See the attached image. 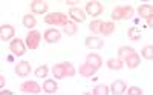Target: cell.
<instances>
[{"label": "cell", "mask_w": 153, "mask_h": 95, "mask_svg": "<svg viewBox=\"0 0 153 95\" xmlns=\"http://www.w3.org/2000/svg\"><path fill=\"white\" fill-rule=\"evenodd\" d=\"M45 22L48 25H57V26H65L69 20L68 16L63 14V12H52V14H48L45 17Z\"/></svg>", "instance_id": "1"}, {"label": "cell", "mask_w": 153, "mask_h": 95, "mask_svg": "<svg viewBox=\"0 0 153 95\" xmlns=\"http://www.w3.org/2000/svg\"><path fill=\"white\" fill-rule=\"evenodd\" d=\"M133 8L132 6H118L115 8L112 12V19L113 20H124V19H130L133 16Z\"/></svg>", "instance_id": "2"}, {"label": "cell", "mask_w": 153, "mask_h": 95, "mask_svg": "<svg viewBox=\"0 0 153 95\" xmlns=\"http://www.w3.org/2000/svg\"><path fill=\"white\" fill-rule=\"evenodd\" d=\"M40 40H42V35L38 31H31L26 37V46L29 49H37L38 45H40Z\"/></svg>", "instance_id": "3"}, {"label": "cell", "mask_w": 153, "mask_h": 95, "mask_svg": "<svg viewBox=\"0 0 153 95\" xmlns=\"http://www.w3.org/2000/svg\"><path fill=\"white\" fill-rule=\"evenodd\" d=\"M9 49H11V52H12V54H16L17 57L23 55V54L26 52V48H25V43L22 42L20 38L12 40V42H11V45H9Z\"/></svg>", "instance_id": "4"}, {"label": "cell", "mask_w": 153, "mask_h": 95, "mask_svg": "<svg viewBox=\"0 0 153 95\" xmlns=\"http://www.w3.org/2000/svg\"><path fill=\"white\" fill-rule=\"evenodd\" d=\"M103 5L101 3H98V2H89L87 5H86V12L89 16H92V17H97V16H100L101 12H103Z\"/></svg>", "instance_id": "5"}, {"label": "cell", "mask_w": 153, "mask_h": 95, "mask_svg": "<svg viewBox=\"0 0 153 95\" xmlns=\"http://www.w3.org/2000/svg\"><path fill=\"white\" fill-rule=\"evenodd\" d=\"M22 92L25 94H38L40 92V85H37L35 81H25L22 85Z\"/></svg>", "instance_id": "6"}, {"label": "cell", "mask_w": 153, "mask_h": 95, "mask_svg": "<svg viewBox=\"0 0 153 95\" xmlns=\"http://www.w3.org/2000/svg\"><path fill=\"white\" fill-rule=\"evenodd\" d=\"M31 11L35 12V14H45L48 11V3L43 2V0H35V2L31 3Z\"/></svg>", "instance_id": "7"}, {"label": "cell", "mask_w": 153, "mask_h": 95, "mask_svg": "<svg viewBox=\"0 0 153 95\" xmlns=\"http://www.w3.org/2000/svg\"><path fill=\"white\" fill-rule=\"evenodd\" d=\"M60 38H61V32L57 29H48L45 32V40L48 43H57Z\"/></svg>", "instance_id": "8"}, {"label": "cell", "mask_w": 153, "mask_h": 95, "mask_svg": "<svg viewBox=\"0 0 153 95\" xmlns=\"http://www.w3.org/2000/svg\"><path fill=\"white\" fill-rule=\"evenodd\" d=\"M86 46L91 49H101L104 46V42L98 37H87L86 38Z\"/></svg>", "instance_id": "9"}, {"label": "cell", "mask_w": 153, "mask_h": 95, "mask_svg": "<svg viewBox=\"0 0 153 95\" xmlns=\"http://www.w3.org/2000/svg\"><path fill=\"white\" fill-rule=\"evenodd\" d=\"M86 63L91 64V66H94L95 69L98 71L100 67H101V64H103V60H101V57L97 55V54H89V55L86 57Z\"/></svg>", "instance_id": "10"}, {"label": "cell", "mask_w": 153, "mask_h": 95, "mask_svg": "<svg viewBox=\"0 0 153 95\" xmlns=\"http://www.w3.org/2000/svg\"><path fill=\"white\" fill-rule=\"evenodd\" d=\"M126 83L124 81H121V80H117V81H113V85H112V88H110V92L113 94V95H123L124 92H126Z\"/></svg>", "instance_id": "11"}, {"label": "cell", "mask_w": 153, "mask_h": 95, "mask_svg": "<svg viewBox=\"0 0 153 95\" xmlns=\"http://www.w3.org/2000/svg\"><path fill=\"white\" fill-rule=\"evenodd\" d=\"M16 72H17V75H20V77H26V75L31 72V64H29L28 61H20V63L16 66Z\"/></svg>", "instance_id": "12"}, {"label": "cell", "mask_w": 153, "mask_h": 95, "mask_svg": "<svg viewBox=\"0 0 153 95\" xmlns=\"http://www.w3.org/2000/svg\"><path fill=\"white\" fill-rule=\"evenodd\" d=\"M14 28H12L11 25H3L2 26V29H0V38L3 40H9V38H12V35H14Z\"/></svg>", "instance_id": "13"}, {"label": "cell", "mask_w": 153, "mask_h": 95, "mask_svg": "<svg viewBox=\"0 0 153 95\" xmlns=\"http://www.w3.org/2000/svg\"><path fill=\"white\" fill-rule=\"evenodd\" d=\"M136 51L133 49V48H129V46H123V48H120L118 49V60H127L130 55H133Z\"/></svg>", "instance_id": "14"}, {"label": "cell", "mask_w": 153, "mask_h": 95, "mask_svg": "<svg viewBox=\"0 0 153 95\" xmlns=\"http://www.w3.org/2000/svg\"><path fill=\"white\" fill-rule=\"evenodd\" d=\"M115 31V23L113 22H103L100 28V34L101 35H110Z\"/></svg>", "instance_id": "15"}, {"label": "cell", "mask_w": 153, "mask_h": 95, "mask_svg": "<svg viewBox=\"0 0 153 95\" xmlns=\"http://www.w3.org/2000/svg\"><path fill=\"white\" fill-rule=\"evenodd\" d=\"M69 14H71V17L74 19V22H80V23H83V22L86 20V14H84V12H83L80 8H72Z\"/></svg>", "instance_id": "16"}, {"label": "cell", "mask_w": 153, "mask_h": 95, "mask_svg": "<svg viewBox=\"0 0 153 95\" xmlns=\"http://www.w3.org/2000/svg\"><path fill=\"white\" fill-rule=\"evenodd\" d=\"M97 72V69L94 66H91V64H87V63H84V64H81L80 66V74L83 75V77H86V78H89V77H94V74Z\"/></svg>", "instance_id": "17"}, {"label": "cell", "mask_w": 153, "mask_h": 95, "mask_svg": "<svg viewBox=\"0 0 153 95\" xmlns=\"http://www.w3.org/2000/svg\"><path fill=\"white\" fill-rule=\"evenodd\" d=\"M138 14L141 16V17H144V19H149L150 16H153L152 5H141V6L138 8Z\"/></svg>", "instance_id": "18"}, {"label": "cell", "mask_w": 153, "mask_h": 95, "mask_svg": "<svg viewBox=\"0 0 153 95\" xmlns=\"http://www.w3.org/2000/svg\"><path fill=\"white\" fill-rule=\"evenodd\" d=\"M63 31H65L66 35H75L76 32H78V28H76L75 22H68L65 26H63Z\"/></svg>", "instance_id": "19"}, {"label": "cell", "mask_w": 153, "mask_h": 95, "mask_svg": "<svg viewBox=\"0 0 153 95\" xmlns=\"http://www.w3.org/2000/svg\"><path fill=\"white\" fill-rule=\"evenodd\" d=\"M139 63H141V58H139V55H138L136 52L126 60V64L129 66L130 69H135V67H138V66H139Z\"/></svg>", "instance_id": "20"}, {"label": "cell", "mask_w": 153, "mask_h": 95, "mask_svg": "<svg viewBox=\"0 0 153 95\" xmlns=\"http://www.w3.org/2000/svg\"><path fill=\"white\" fill-rule=\"evenodd\" d=\"M57 89H58V86H57L55 81H52V80H46V81H45V85H43V91H45L46 94H55V92H57Z\"/></svg>", "instance_id": "21"}, {"label": "cell", "mask_w": 153, "mask_h": 95, "mask_svg": "<svg viewBox=\"0 0 153 95\" xmlns=\"http://www.w3.org/2000/svg\"><path fill=\"white\" fill-rule=\"evenodd\" d=\"M52 74L55 78H65L66 77V72H65V67H63V64H55L52 67Z\"/></svg>", "instance_id": "22"}, {"label": "cell", "mask_w": 153, "mask_h": 95, "mask_svg": "<svg viewBox=\"0 0 153 95\" xmlns=\"http://www.w3.org/2000/svg\"><path fill=\"white\" fill-rule=\"evenodd\" d=\"M107 66H109V69L120 71V69H123V61L118 60V58H110V60L107 61Z\"/></svg>", "instance_id": "23"}, {"label": "cell", "mask_w": 153, "mask_h": 95, "mask_svg": "<svg viewBox=\"0 0 153 95\" xmlns=\"http://www.w3.org/2000/svg\"><path fill=\"white\" fill-rule=\"evenodd\" d=\"M23 25L26 26V28H34V26L37 25V20H35V17H34V16L26 14V16L23 17Z\"/></svg>", "instance_id": "24"}, {"label": "cell", "mask_w": 153, "mask_h": 95, "mask_svg": "<svg viewBox=\"0 0 153 95\" xmlns=\"http://www.w3.org/2000/svg\"><path fill=\"white\" fill-rule=\"evenodd\" d=\"M127 37H129L130 40H133V42H138V40L141 38V32H139L138 28H130L129 31H127Z\"/></svg>", "instance_id": "25"}, {"label": "cell", "mask_w": 153, "mask_h": 95, "mask_svg": "<svg viewBox=\"0 0 153 95\" xmlns=\"http://www.w3.org/2000/svg\"><path fill=\"white\" fill-rule=\"evenodd\" d=\"M110 91H109V88L106 86V85H98L95 89H94V95H107Z\"/></svg>", "instance_id": "26"}, {"label": "cell", "mask_w": 153, "mask_h": 95, "mask_svg": "<svg viewBox=\"0 0 153 95\" xmlns=\"http://www.w3.org/2000/svg\"><path fill=\"white\" fill-rule=\"evenodd\" d=\"M61 64H63V67H65L66 77H74L75 75V69H74V66L69 61H65V63H61Z\"/></svg>", "instance_id": "27"}, {"label": "cell", "mask_w": 153, "mask_h": 95, "mask_svg": "<svg viewBox=\"0 0 153 95\" xmlns=\"http://www.w3.org/2000/svg\"><path fill=\"white\" fill-rule=\"evenodd\" d=\"M101 20H94V22H91V25H89V29H91L92 32H95V34H100V28H101Z\"/></svg>", "instance_id": "28"}, {"label": "cell", "mask_w": 153, "mask_h": 95, "mask_svg": "<svg viewBox=\"0 0 153 95\" xmlns=\"http://www.w3.org/2000/svg\"><path fill=\"white\" fill-rule=\"evenodd\" d=\"M48 66H38L37 69H35V75L37 77H40V78H45L48 75Z\"/></svg>", "instance_id": "29"}, {"label": "cell", "mask_w": 153, "mask_h": 95, "mask_svg": "<svg viewBox=\"0 0 153 95\" xmlns=\"http://www.w3.org/2000/svg\"><path fill=\"white\" fill-rule=\"evenodd\" d=\"M143 55L147 58V60H152L153 58V46H144L143 48Z\"/></svg>", "instance_id": "30"}, {"label": "cell", "mask_w": 153, "mask_h": 95, "mask_svg": "<svg viewBox=\"0 0 153 95\" xmlns=\"http://www.w3.org/2000/svg\"><path fill=\"white\" fill-rule=\"evenodd\" d=\"M141 94H143V89L141 88H135L133 86V88L129 89V95H141Z\"/></svg>", "instance_id": "31"}, {"label": "cell", "mask_w": 153, "mask_h": 95, "mask_svg": "<svg viewBox=\"0 0 153 95\" xmlns=\"http://www.w3.org/2000/svg\"><path fill=\"white\" fill-rule=\"evenodd\" d=\"M146 20H147V22H146V23H147V26H150V28H152V26H153V16H150V17H149V19H146Z\"/></svg>", "instance_id": "32"}, {"label": "cell", "mask_w": 153, "mask_h": 95, "mask_svg": "<svg viewBox=\"0 0 153 95\" xmlns=\"http://www.w3.org/2000/svg\"><path fill=\"white\" fill-rule=\"evenodd\" d=\"M0 86H2V88L5 86V78H3V75H2V77H0Z\"/></svg>", "instance_id": "33"}, {"label": "cell", "mask_w": 153, "mask_h": 95, "mask_svg": "<svg viewBox=\"0 0 153 95\" xmlns=\"http://www.w3.org/2000/svg\"><path fill=\"white\" fill-rule=\"evenodd\" d=\"M2 92H3V94H8V95H12V92H11V91H3V89H2Z\"/></svg>", "instance_id": "34"}]
</instances>
